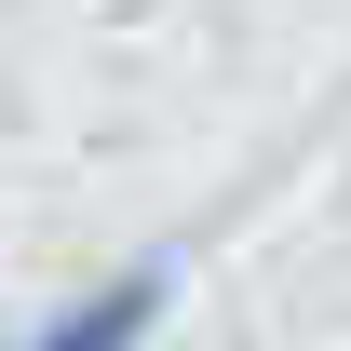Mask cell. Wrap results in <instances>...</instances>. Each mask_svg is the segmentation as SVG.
I'll use <instances>...</instances> for the list:
<instances>
[{"label": "cell", "instance_id": "6da1fadb", "mask_svg": "<svg viewBox=\"0 0 351 351\" xmlns=\"http://www.w3.org/2000/svg\"><path fill=\"white\" fill-rule=\"evenodd\" d=\"M162 311H176V257H135V270H95L82 298H54L27 338H0V351H149Z\"/></svg>", "mask_w": 351, "mask_h": 351}]
</instances>
